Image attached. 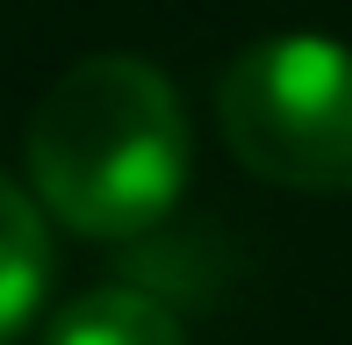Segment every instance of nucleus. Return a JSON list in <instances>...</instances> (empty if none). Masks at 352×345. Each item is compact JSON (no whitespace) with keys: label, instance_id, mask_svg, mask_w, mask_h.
<instances>
[{"label":"nucleus","instance_id":"obj_1","mask_svg":"<svg viewBox=\"0 0 352 345\" xmlns=\"http://www.w3.org/2000/svg\"><path fill=\"white\" fill-rule=\"evenodd\" d=\"M187 108L151 58L94 51L36 101L29 194L79 238H137L187 187Z\"/></svg>","mask_w":352,"mask_h":345},{"label":"nucleus","instance_id":"obj_2","mask_svg":"<svg viewBox=\"0 0 352 345\" xmlns=\"http://www.w3.org/2000/svg\"><path fill=\"white\" fill-rule=\"evenodd\" d=\"M216 130L266 187L352 194V43L259 36L216 80Z\"/></svg>","mask_w":352,"mask_h":345},{"label":"nucleus","instance_id":"obj_3","mask_svg":"<svg viewBox=\"0 0 352 345\" xmlns=\"http://www.w3.org/2000/svg\"><path fill=\"white\" fill-rule=\"evenodd\" d=\"M51 288V216L22 180L0 172V345L43 309Z\"/></svg>","mask_w":352,"mask_h":345},{"label":"nucleus","instance_id":"obj_4","mask_svg":"<svg viewBox=\"0 0 352 345\" xmlns=\"http://www.w3.org/2000/svg\"><path fill=\"white\" fill-rule=\"evenodd\" d=\"M51 345H187V324L144 288H87L58 309Z\"/></svg>","mask_w":352,"mask_h":345}]
</instances>
